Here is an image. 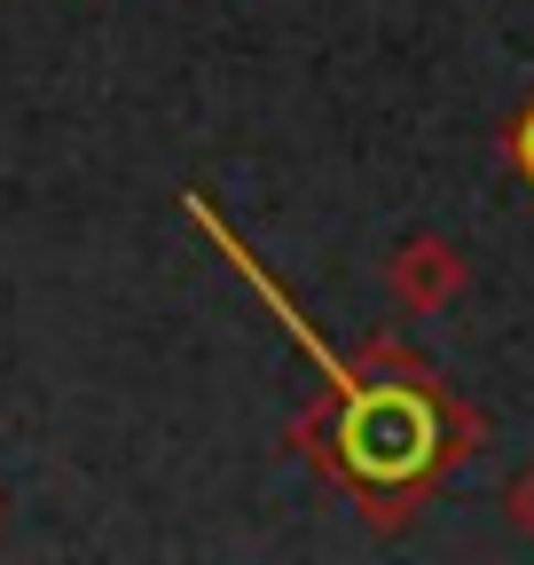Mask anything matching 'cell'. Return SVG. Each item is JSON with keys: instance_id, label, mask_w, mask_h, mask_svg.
Listing matches in <instances>:
<instances>
[{"instance_id": "obj_5", "label": "cell", "mask_w": 534, "mask_h": 565, "mask_svg": "<svg viewBox=\"0 0 534 565\" xmlns=\"http://www.w3.org/2000/svg\"><path fill=\"white\" fill-rule=\"evenodd\" d=\"M0 534H9V494H0Z\"/></svg>"}, {"instance_id": "obj_4", "label": "cell", "mask_w": 534, "mask_h": 565, "mask_svg": "<svg viewBox=\"0 0 534 565\" xmlns=\"http://www.w3.org/2000/svg\"><path fill=\"white\" fill-rule=\"evenodd\" d=\"M503 158H511V173L534 189V103L511 110V126H503Z\"/></svg>"}, {"instance_id": "obj_1", "label": "cell", "mask_w": 534, "mask_h": 565, "mask_svg": "<svg viewBox=\"0 0 534 565\" xmlns=\"http://www.w3.org/2000/svg\"><path fill=\"white\" fill-rule=\"evenodd\" d=\"M189 221L205 228L244 275H252V291L284 315V330L322 362V393L284 424V448L330 487V494H346L354 519L370 534H400V526H417L425 503L488 448V416L463 401L425 353H409L400 338H362L354 353H330L314 338V322L252 267V252L213 221V204L205 196H189Z\"/></svg>"}, {"instance_id": "obj_3", "label": "cell", "mask_w": 534, "mask_h": 565, "mask_svg": "<svg viewBox=\"0 0 534 565\" xmlns=\"http://www.w3.org/2000/svg\"><path fill=\"white\" fill-rule=\"evenodd\" d=\"M503 519H511V534L519 542H534V456L511 471V487H503Z\"/></svg>"}, {"instance_id": "obj_2", "label": "cell", "mask_w": 534, "mask_h": 565, "mask_svg": "<svg viewBox=\"0 0 534 565\" xmlns=\"http://www.w3.org/2000/svg\"><path fill=\"white\" fill-rule=\"evenodd\" d=\"M463 291H472V259H463L440 228H417V236H400L393 252H385V299L400 307V315H448Z\"/></svg>"}]
</instances>
